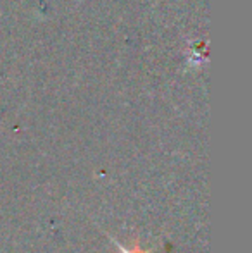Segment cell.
<instances>
[{
  "label": "cell",
  "mask_w": 252,
  "mask_h": 253,
  "mask_svg": "<svg viewBox=\"0 0 252 253\" xmlns=\"http://www.w3.org/2000/svg\"><path fill=\"white\" fill-rule=\"evenodd\" d=\"M121 253H147V252L140 250V248H130V250H126V248H121Z\"/></svg>",
  "instance_id": "1"
}]
</instances>
